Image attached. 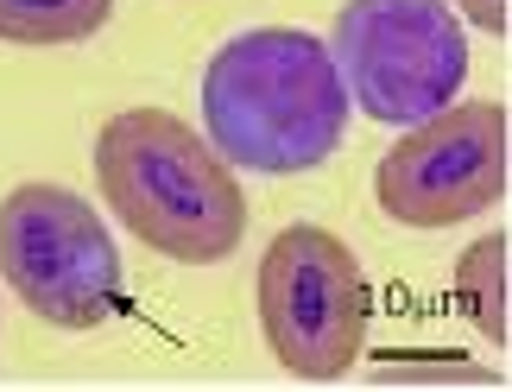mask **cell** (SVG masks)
<instances>
[{
  "label": "cell",
  "mask_w": 512,
  "mask_h": 392,
  "mask_svg": "<svg viewBox=\"0 0 512 392\" xmlns=\"http://www.w3.org/2000/svg\"><path fill=\"white\" fill-rule=\"evenodd\" d=\"M203 121L222 159L291 178V171H317L342 146L348 89L317 32L253 26L209 57Z\"/></svg>",
  "instance_id": "6da1fadb"
},
{
  "label": "cell",
  "mask_w": 512,
  "mask_h": 392,
  "mask_svg": "<svg viewBox=\"0 0 512 392\" xmlns=\"http://www.w3.org/2000/svg\"><path fill=\"white\" fill-rule=\"evenodd\" d=\"M95 178L152 253L215 266L247 234V196L228 159L165 108H127L95 133Z\"/></svg>",
  "instance_id": "7a4b0ae2"
},
{
  "label": "cell",
  "mask_w": 512,
  "mask_h": 392,
  "mask_svg": "<svg viewBox=\"0 0 512 392\" xmlns=\"http://www.w3.org/2000/svg\"><path fill=\"white\" fill-rule=\"evenodd\" d=\"M329 57L348 102L386 127L430 121L468 83V38L449 0H348Z\"/></svg>",
  "instance_id": "3957f363"
},
{
  "label": "cell",
  "mask_w": 512,
  "mask_h": 392,
  "mask_svg": "<svg viewBox=\"0 0 512 392\" xmlns=\"http://www.w3.org/2000/svg\"><path fill=\"white\" fill-rule=\"evenodd\" d=\"M0 272L51 329H95L121 310V253L95 203L64 184H19L0 203Z\"/></svg>",
  "instance_id": "277c9868"
},
{
  "label": "cell",
  "mask_w": 512,
  "mask_h": 392,
  "mask_svg": "<svg viewBox=\"0 0 512 392\" xmlns=\"http://www.w3.org/2000/svg\"><path fill=\"white\" fill-rule=\"evenodd\" d=\"M367 272L342 234L317 222L279 228L260 260V329L285 374L342 380L367 342Z\"/></svg>",
  "instance_id": "5b68a950"
},
{
  "label": "cell",
  "mask_w": 512,
  "mask_h": 392,
  "mask_svg": "<svg viewBox=\"0 0 512 392\" xmlns=\"http://www.w3.org/2000/svg\"><path fill=\"white\" fill-rule=\"evenodd\" d=\"M506 140H512L506 102H462L430 114L411 133H399V146L373 171L380 209L411 228H449L481 215L487 203L506 196L512 178Z\"/></svg>",
  "instance_id": "8992f818"
},
{
  "label": "cell",
  "mask_w": 512,
  "mask_h": 392,
  "mask_svg": "<svg viewBox=\"0 0 512 392\" xmlns=\"http://www.w3.org/2000/svg\"><path fill=\"white\" fill-rule=\"evenodd\" d=\"M114 0H0L7 45H76L108 26Z\"/></svg>",
  "instance_id": "52a82bcc"
},
{
  "label": "cell",
  "mask_w": 512,
  "mask_h": 392,
  "mask_svg": "<svg viewBox=\"0 0 512 392\" xmlns=\"http://www.w3.org/2000/svg\"><path fill=\"white\" fill-rule=\"evenodd\" d=\"M456 298L468 304V317L481 323L487 342H512V323H506V234H487L462 253L456 266Z\"/></svg>",
  "instance_id": "ba28073f"
},
{
  "label": "cell",
  "mask_w": 512,
  "mask_h": 392,
  "mask_svg": "<svg viewBox=\"0 0 512 392\" xmlns=\"http://www.w3.org/2000/svg\"><path fill=\"white\" fill-rule=\"evenodd\" d=\"M456 7H462L468 19H475L481 32H494V38L506 32V0H456Z\"/></svg>",
  "instance_id": "9c48e42d"
}]
</instances>
